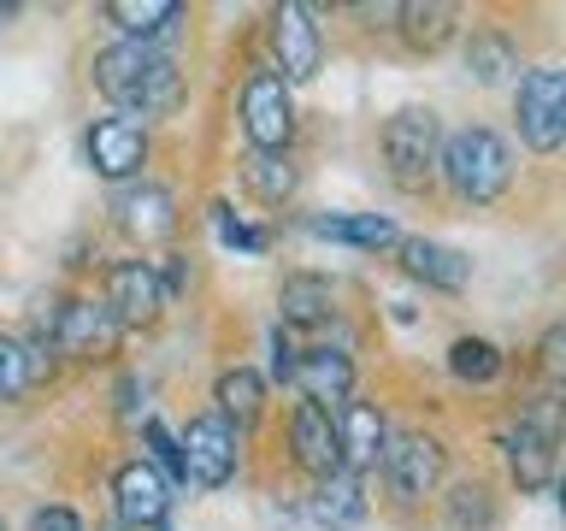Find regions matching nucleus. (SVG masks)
Instances as JSON below:
<instances>
[{
    "mask_svg": "<svg viewBox=\"0 0 566 531\" xmlns=\"http://www.w3.org/2000/svg\"><path fill=\"white\" fill-rule=\"evenodd\" d=\"M88 83H95L101 95L113 101L124 118H136V124L171 118L177 106H184V95H189L177 60H171V53H159L154 42H113V48H101L95 65H88Z\"/></svg>",
    "mask_w": 566,
    "mask_h": 531,
    "instance_id": "f257e3e1",
    "label": "nucleus"
},
{
    "mask_svg": "<svg viewBox=\"0 0 566 531\" xmlns=\"http://www.w3.org/2000/svg\"><path fill=\"white\" fill-rule=\"evenodd\" d=\"M437 171H442V184H449L454 201L490 207L513 189V148L495 131H484V124H467V131L442 136Z\"/></svg>",
    "mask_w": 566,
    "mask_h": 531,
    "instance_id": "f03ea898",
    "label": "nucleus"
},
{
    "mask_svg": "<svg viewBox=\"0 0 566 531\" xmlns=\"http://www.w3.org/2000/svg\"><path fill=\"white\" fill-rule=\"evenodd\" d=\"M35 343H48L65 361H106V354H118V319L95 295H71L35 313Z\"/></svg>",
    "mask_w": 566,
    "mask_h": 531,
    "instance_id": "7ed1b4c3",
    "label": "nucleus"
},
{
    "mask_svg": "<svg viewBox=\"0 0 566 531\" xmlns=\"http://www.w3.org/2000/svg\"><path fill=\"white\" fill-rule=\"evenodd\" d=\"M437 148H442V131H437V113L431 106H401V113L384 118V166H389V184L396 189H424L437 177Z\"/></svg>",
    "mask_w": 566,
    "mask_h": 531,
    "instance_id": "20e7f679",
    "label": "nucleus"
},
{
    "mask_svg": "<svg viewBox=\"0 0 566 531\" xmlns=\"http://www.w3.org/2000/svg\"><path fill=\"white\" fill-rule=\"evenodd\" d=\"M237 113H242V136H248L254 154H290V142H295V95H290V83H283L272 65L248 71Z\"/></svg>",
    "mask_w": 566,
    "mask_h": 531,
    "instance_id": "39448f33",
    "label": "nucleus"
},
{
    "mask_svg": "<svg viewBox=\"0 0 566 531\" xmlns=\"http://www.w3.org/2000/svg\"><path fill=\"white\" fill-rule=\"evenodd\" d=\"M513 113H520V142L531 154H555L566 142V71L531 65L513 88Z\"/></svg>",
    "mask_w": 566,
    "mask_h": 531,
    "instance_id": "423d86ee",
    "label": "nucleus"
},
{
    "mask_svg": "<svg viewBox=\"0 0 566 531\" xmlns=\"http://www.w3.org/2000/svg\"><path fill=\"white\" fill-rule=\"evenodd\" d=\"M177 455H184V485L224 490L242 467V431L219 414H195L177 437Z\"/></svg>",
    "mask_w": 566,
    "mask_h": 531,
    "instance_id": "0eeeda50",
    "label": "nucleus"
},
{
    "mask_svg": "<svg viewBox=\"0 0 566 531\" xmlns=\"http://www.w3.org/2000/svg\"><path fill=\"white\" fill-rule=\"evenodd\" d=\"M384 485L396 502H424V496L442 490V472H449V449L431 431H389L384 442Z\"/></svg>",
    "mask_w": 566,
    "mask_h": 531,
    "instance_id": "6e6552de",
    "label": "nucleus"
},
{
    "mask_svg": "<svg viewBox=\"0 0 566 531\" xmlns=\"http://www.w3.org/2000/svg\"><path fill=\"white\" fill-rule=\"evenodd\" d=\"M502 460L513 472V485L543 496L555 485V396H543V407H531L502 431Z\"/></svg>",
    "mask_w": 566,
    "mask_h": 531,
    "instance_id": "1a4fd4ad",
    "label": "nucleus"
},
{
    "mask_svg": "<svg viewBox=\"0 0 566 531\" xmlns=\"http://www.w3.org/2000/svg\"><path fill=\"white\" fill-rule=\"evenodd\" d=\"M83 154H88V166H95V177H106V184H130V177H142V166H148L154 136H148V124H136L124 113H106V118L88 124Z\"/></svg>",
    "mask_w": 566,
    "mask_h": 531,
    "instance_id": "9d476101",
    "label": "nucleus"
},
{
    "mask_svg": "<svg viewBox=\"0 0 566 531\" xmlns=\"http://www.w3.org/2000/svg\"><path fill=\"white\" fill-rule=\"evenodd\" d=\"M318 65H325V30H318V12L290 0V7L272 12V71L283 83H313Z\"/></svg>",
    "mask_w": 566,
    "mask_h": 531,
    "instance_id": "9b49d317",
    "label": "nucleus"
},
{
    "mask_svg": "<svg viewBox=\"0 0 566 531\" xmlns=\"http://www.w3.org/2000/svg\"><path fill=\"white\" fill-rule=\"evenodd\" d=\"M106 313L118 319V331H148L159 325V313H166V290H159L154 278V260H113L106 266Z\"/></svg>",
    "mask_w": 566,
    "mask_h": 531,
    "instance_id": "f8f14e48",
    "label": "nucleus"
},
{
    "mask_svg": "<svg viewBox=\"0 0 566 531\" xmlns=\"http://www.w3.org/2000/svg\"><path fill=\"white\" fill-rule=\"evenodd\" d=\"M171 513V485L159 478L142 455L118 460L113 472V520L118 525H166Z\"/></svg>",
    "mask_w": 566,
    "mask_h": 531,
    "instance_id": "ddd939ff",
    "label": "nucleus"
},
{
    "mask_svg": "<svg viewBox=\"0 0 566 531\" xmlns=\"http://www.w3.org/2000/svg\"><path fill=\"white\" fill-rule=\"evenodd\" d=\"M336 455H343V472H371L384 460V442H389V419H384V407L378 402H360V396H348L343 407H336Z\"/></svg>",
    "mask_w": 566,
    "mask_h": 531,
    "instance_id": "4468645a",
    "label": "nucleus"
},
{
    "mask_svg": "<svg viewBox=\"0 0 566 531\" xmlns=\"http://www.w3.org/2000/svg\"><path fill=\"white\" fill-rule=\"evenodd\" d=\"M290 384L301 389V402H313V407H325V414H336V407L354 396V361H348L343 348H301Z\"/></svg>",
    "mask_w": 566,
    "mask_h": 531,
    "instance_id": "2eb2a0df",
    "label": "nucleus"
},
{
    "mask_svg": "<svg viewBox=\"0 0 566 531\" xmlns=\"http://www.w3.org/2000/svg\"><path fill=\"white\" fill-rule=\"evenodd\" d=\"M290 460L307 478L343 472V455H336V419L325 414V407H313V402L290 407Z\"/></svg>",
    "mask_w": 566,
    "mask_h": 531,
    "instance_id": "dca6fc26",
    "label": "nucleus"
},
{
    "mask_svg": "<svg viewBox=\"0 0 566 531\" xmlns=\"http://www.w3.org/2000/svg\"><path fill=\"white\" fill-rule=\"evenodd\" d=\"M401 272L424 283V290H437V295H460L472 283V260L460 254V248L449 242H431V237H401Z\"/></svg>",
    "mask_w": 566,
    "mask_h": 531,
    "instance_id": "f3484780",
    "label": "nucleus"
},
{
    "mask_svg": "<svg viewBox=\"0 0 566 531\" xmlns=\"http://www.w3.org/2000/svg\"><path fill=\"white\" fill-rule=\"evenodd\" d=\"M113 212H118V225L130 230L142 248L166 242L171 230H177V195H171L166 184H130V189L113 201Z\"/></svg>",
    "mask_w": 566,
    "mask_h": 531,
    "instance_id": "a211bd4d",
    "label": "nucleus"
},
{
    "mask_svg": "<svg viewBox=\"0 0 566 531\" xmlns=\"http://www.w3.org/2000/svg\"><path fill=\"white\" fill-rule=\"evenodd\" d=\"M336 319V283L325 272H290L277 283V325L283 331H313Z\"/></svg>",
    "mask_w": 566,
    "mask_h": 531,
    "instance_id": "6ab92c4d",
    "label": "nucleus"
},
{
    "mask_svg": "<svg viewBox=\"0 0 566 531\" xmlns=\"http://www.w3.org/2000/svg\"><path fill=\"white\" fill-rule=\"evenodd\" d=\"M460 30V7L454 0H407L396 7V35L413 53H442Z\"/></svg>",
    "mask_w": 566,
    "mask_h": 531,
    "instance_id": "aec40b11",
    "label": "nucleus"
},
{
    "mask_svg": "<svg viewBox=\"0 0 566 531\" xmlns=\"http://www.w3.org/2000/svg\"><path fill=\"white\" fill-rule=\"evenodd\" d=\"M212 402H219L212 414L230 419L237 431H248V425H260V414H265V378H260L254 366L237 361V366L219 372V384H212Z\"/></svg>",
    "mask_w": 566,
    "mask_h": 531,
    "instance_id": "412c9836",
    "label": "nucleus"
},
{
    "mask_svg": "<svg viewBox=\"0 0 566 531\" xmlns=\"http://www.w3.org/2000/svg\"><path fill=\"white\" fill-rule=\"evenodd\" d=\"M101 18L118 30V42H154L171 24H184V7L177 0H106Z\"/></svg>",
    "mask_w": 566,
    "mask_h": 531,
    "instance_id": "4be33fe9",
    "label": "nucleus"
},
{
    "mask_svg": "<svg viewBox=\"0 0 566 531\" xmlns=\"http://www.w3.org/2000/svg\"><path fill=\"white\" fill-rule=\"evenodd\" d=\"M313 237H325V242H348V248H396L401 242V230L396 219H384V212H325V219H313L307 225Z\"/></svg>",
    "mask_w": 566,
    "mask_h": 531,
    "instance_id": "5701e85b",
    "label": "nucleus"
},
{
    "mask_svg": "<svg viewBox=\"0 0 566 531\" xmlns=\"http://www.w3.org/2000/svg\"><path fill=\"white\" fill-rule=\"evenodd\" d=\"M295 184H301V171H295L290 154H254V148L242 154V189L254 195L260 207H283L295 195Z\"/></svg>",
    "mask_w": 566,
    "mask_h": 531,
    "instance_id": "b1692460",
    "label": "nucleus"
},
{
    "mask_svg": "<svg viewBox=\"0 0 566 531\" xmlns=\"http://www.w3.org/2000/svg\"><path fill=\"white\" fill-rule=\"evenodd\" d=\"M513 71H520V48H513V35L507 30H472V42H467V77L472 83H507Z\"/></svg>",
    "mask_w": 566,
    "mask_h": 531,
    "instance_id": "393cba45",
    "label": "nucleus"
},
{
    "mask_svg": "<svg viewBox=\"0 0 566 531\" xmlns=\"http://www.w3.org/2000/svg\"><path fill=\"white\" fill-rule=\"evenodd\" d=\"M442 525L449 531H490L495 525V496H490L484 478L449 485V496H442Z\"/></svg>",
    "mask_w": 566,
    "mask_h": 531,
    "instance_id": "a878e982",
    "label": "nucleus"
},
{
    "mask_svg": "<svg viewBox=\"0 0 566 531\" xmlns=\"http://www.w3.org/2000/svg\"><path fill=\"white\" fill-rule=\"evenodd\" d=\"M449 372L460 384L484 389V384H495L507 372V354L495 348L490 336H454V343H449Z\"/></svg>",
    "mask_w": 566,
    "mask_h": 531,
    "instance_id": "bb28decb",
    "label": "nucleus"
},
{
    "mask_svg": "<svg viewBox=\"0 0 566 531\" xmlns=\"http://www.w3.org/2000/svg\"><path fill=\"white\" fill-rule=\"evenodd\" d=\"M313 513H318L325 525H354V520H366L360 478H354V472H331V478H318V490H313Z\"/></svg>",
    "mask_w": 566,
    "mask_h": 531,
    "instance_id": "cd10ccee",
    "label": "nucleus"
},
{
    "mask_svg": "<svg viewBox=\"0 0 566 531\" xmlns=\"http://www.w3.org/2000/svg\"><path fill=\"white\" fill-rule=\"evenodd\" d=\"M30 348L18 343V336L0 331V407H12V402H24L30 396Z\"/></svg>",
    "mask_w": 566,
    "mask_h": 531,
    "instance_id": "c85d7f7f",
    "label": "nucleus"
},
{
    "mask_svg": "<svg viewBox=\"0 0 566 531\" xmlns=\"http://www.w3.org/2000/svg\"><path fill=\"white\" fill-rule=\"evenodd\" d=\"M207 212H212V230H219L224 248H242V254H265V248H272V237H265L260 225H248L230 201H212Z\"/></svg>",
    "mask_w": 566,
    "mask_h": 531,
    "instance_id": "c756f323",
    "label": "nucleus"
},
{
    "mask_svg": "<svg viewBox=\"0 0 566 531\" xmlns=\"http://www.w3.org/2000/svg\"><path fill=\"white\" fill-rule=\"evenodd\" d=\"M142 449H148L142 460H148V467H154L159 478H166L171 490L184 485V455H177V437H171L159 419H142Z\"/></svg>",
    "mask_w": 566,
    "mask_h": 531,
    "instance_id": "7c9ffc66",
    "label": "nucleus"
},
{
    "mask_svg": "<svg viewBox=\"0 0 566 531\" xmlns=\"http://www.w3.org/2000/svg\"><path fill=\"white\" fill-rule=\"evenodd\" d=\"M560 343H566V331H560V325H548V331H543V343H537V372H543V396H555V389H560Z\"/></svg>",
    "mask_w": 566,
    "mask_h": 531,
    "instance_id": "2f4dec72",
    "label": "nucleus"
},
{
    "mask_svg": "<svg viewBox=\"0 0 566 531\" xmlns=\"http://www.w3.org/2000/svg\"><path fill=\"white\" fill-rule=\"evenodd\" d=\"M24 531H83V513L77 508H65V502H42L30 513V525Z\"/></svg>",
    "mask_w": 566,
    "mask_h": 531,
    "instance_id": "473e14b6",
    "label": "nucleus"
},
{
    "mask_svg": "<svg viewBox=\"0 0 566 531\" xmlns=\"http://www.w3.org/2000/svg\"><path fill=\"white\" fill-rule=\"evenodd\" d=\"M113 396H118V419H124V425H142V402H148V384H142L136 372H124Z\"/></svg>",
    "mask_w": 566,
    "mask_h": 531,
    "instance_id": "72a5a7b5",
    "label": "nucleus"
},
{
    "mask_svg": "<svg viewBox=\"0 0 566 531\" xmlns=\"http://www.w3.org/2000/svg\"><path fill=\"white\" fill-rule=\"evenodd\" d=\"M154 278H159V290H166V308H171V301H177V295H184L189 283H195V272H189V254H166V272L154 266Z\"/></svg>",
    "mask_w": 566,
    "mask_h": 531,
    "instance_id": "f704fd0d",
    "label": "nucleus"
},
{
    "mask_svg": "<svg viewBox=\"0 0 566 531\" xmlns=\"http://www.w3.org/2000/svg\"><path fill=\"white\" fill-rule=\"evenodd\" d=\"M265 343H272V378L277 384H290V372H295V336L290 331H283V325H272V336H265Z\"/></svg>",
    "mask_w": 566,
    "mask_h": 531,
    "instance_id": "c9c22d12",
    "label": "nucleus"
},
{
    "mask_svg": "<svg viewBox=\"0 0 566 531\" xmlns=\"http://www.w3.org/2000/svg\"><path fill=\"white\" fill-rule=\"evenodd\" d=\"M95 531H166V525H118V520H106V525H95Z\"/></svg>",
    "mask_w": 566,
    "mask_h": 531,
    "instance_id": "e433bc0d",
    "label": "nucleus"
},
{
    "mask_svg": "<svg viewBox=\"0 0 566 531\" xmlns=\"http://www.w3.org/2000/svg\"><path fill=\"white\" fill-rule=\"evenodd\" d=\"M0 531H7V520H0Z\"/></svg>",
    "mask_w": 566,
    "mask_h": 531,
    "instance_id": "4c0bfd02",
    "label": "nucleus"
}]
</instances>
